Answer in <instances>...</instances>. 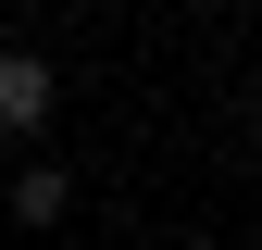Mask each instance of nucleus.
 <instances>
[{"instance_id": "obj_2", "label": "nucleus", "mask_w": 262, "mask_h": 250, "mask_svg": "<svg viewBox=\"0 0 262 250\" xmlns=\"http://www.w3.org/2000/svg\"><path fill=\"white\" fill-rule=\"evenodd\" d=\"M62 200H75L62 163H25V175H13V225H62Z\"/></svg>"}, {"instance_id": "obj_3", "label": "nucleus", "mask_w": 262, "mask_h": 250, "mask_svg": "<svg viewBox=\"0 0 262 250\" xmlns=\"http://www.w3.org/2000/svg\"><path fill=\"white\" fill-rule=\"evenodd\" d=\"M250 113H262V75H250Z\"/></svg>"}, {"instance_id": "obj_1", "label": "nucleus", "mask_w": 262, "mask_h": 250, "mask_svg": "<svg viewBox=\"0 0 262 250\" xmlns=\"http://www.w3.org/2000/svg\"><path fill=\"white\" fill-rule=\"evenodd\" d=\"M50 100H62V75H50V62H38V50H0V138H38Z\"/></svg>"}]
</instances>
